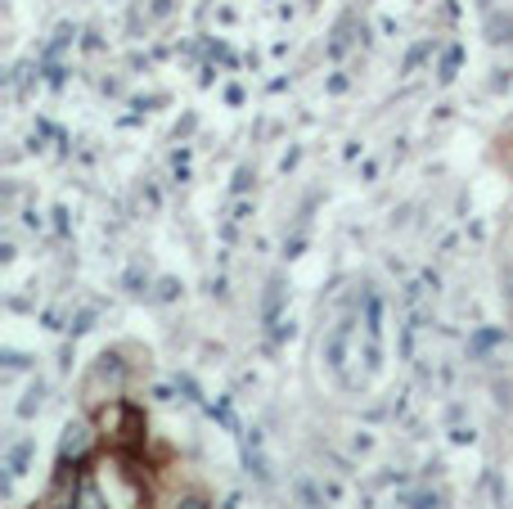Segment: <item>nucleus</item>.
Segmentation results:
<instances>
[{
    "label": "nucleus",
    "instance_id": "obj_1",
    "mask_svg": "<svg viewBox=\"0 0 513 509\" xmlns=\"http://www.w3.org/2000/svg\"><path fill=\"white\" fill-rule=\"evenodd\" d=\"M95 483H100V492H104L109 509H149V487L140 483V474L131 469L127 460H109V465H100Z\"/></svg>",
    "mask_w": 513,
    "mask_h": 509
},
{
    "label": "nucleus",
    "instance_id": "obj_2",
    "mask_svg": "<svg viewBox=\"0 0 513 509\" xmlns=\"http://www.w3.org/2000/svg\"><path fill=\"white\" fill-rule=\"evenodd\" d=\"M352 338H356V320H352V316L338 320V325L329 329V338H324V361H329V370L343 383H347V361H352Z\"/></svg>",
    "mask_w": 513,
    "mask_h": 509
},
{
    "label": "nucleus",
    "instance_id": "obj_3",
    "mask_svg": "<svg viewBox=\"0 0 513 509\" xmlns=\"http://www.w3.org/2000/svg\"><path fill=\"white\" fill-rule=\"evenodd\" d=\"M91 446H95L91 424H86V419H68V424H63V437H59V460H63V465H68V460H82Z\"/></svg>",
    "mask_w": 513,
    "mask_h": 509
},
{
    "label": "nucleus",
    "instance_id": "obj_4",
    "mask_svg": "<svg viewBox=\"0 0 513 509\" xmlns=\"http://www.w3.org/2000/svg\"><path fill=\"white\" fill-rule=\"evenodd\" d=\"M32 455H36V442H32V437H18V442L5 451V492H9V487H14L23 474H27Z\"/></svg>",
    "mask_w": 513,
    "mask_h": 509
},
{
    "label": "nucleus",
    "instance_id": "obj_5",
    "mask_svg": "<svg viewBox=\"0 0 513 509\" xmlns=\"http://www.w3.org/2000/svg\"><path fill=\"white\" fill-rule=\"evenodd\" d=\"M284 298H288V279H284V275H270V284H266V298H261V320H266V329H275V325L284 320V316H279Z\"/></svg>",
    "mask_w": 513,
    "mask_h": 509
},
{
    "label": "nucleus",
    "instance_id": "obj_6",
    "mask_svg": "<svg viewBox=\"0 0 513 509\" xmlns=\"http://www.w3.org/2000/svg\"><path fill=\"white\" fill-rule=\"evenodd\" d=\"M244 465H248V474H253L256 483H270L275 474H270V460H266V446H261V433H244Z\"/></svg>",
    "mask_w": 513,
    "mask_h": 509
},
{
    "label": "nucleus",
    "instance_id": "obj_7",
    "mask_svg": "<svg viewBox=\"0 0 513 509\" xmlns=\"http://www.w3.org/2000/svg\"><path fill=\"white\" fill-rule=\"evenodd\" d=\"M122 379H127V370H122V361L113 357V352H104L100 361H95V370H91V379H86V392L95 387V383H109L113 392L122 387Z\"/></svg>",
    "mask_w": 513,
    "mask_h": 509
},
{
    "label": "nucleus",
    "instance_id": "obj_8",
    "mask_svg": "<svg viewBox=\"0 0 513 509\" xmlns=\"http://www.w3.org/2000/svg\"><path fill=\"white\" fill-rule=\"evenodd\" d=\"M73 509H109L104 492H100V483H95V474H82V478H77V492H73Z\"/></svg>",
    "mask_w": 513,
    "mask_h": 509
},
{
    "label": "nucleus",
    "instance_id": "obj_9",
    "mask_svg": "<svg viewBox=\"0 0 513 509\" xmlns=\"http://www.w3.org/2000/svg\"><path fill=\"white\" fill-rule=\"evenodd\" d=\"M487 41H491V45L513 41V14H505V18H500V14H491V18H487Z\"/></svg>",
    "mask_w": 513,
    "mask_h": 509
},
{
    "label": "nucleus",
    "instance_id": "obj_10",
    "mask_svg": "<svg viewBox=\"0 0 513 509\" xmlns=\"http://www.w3.org/2000/svg\"><path fill=\"white\" fill-rule=\"evenodd\" d=\"M41 401H45V383L36 379L32 387H27V392H23V401H18V415H23V419H32V415L41 410Z\"/></svg>",
    "mask_w": 513,
    "mask_h": 509
},
{
    "label": "nucleus",
    "instance_id": "obj_11",
    "mask_svg": "<svg viewBox=\"0 0 513 509\" xmlns=\"http://www.w3.org/2000/svg\"><path fill=\"white\" fill-rule=\"evenodd\" d=\"M293 492H297V505H302V509H324V496L315 492V483H311V478H297V487H293Z\"/></svg>",
    "mask_w": 513,
    "mask_h": 509
},
{
    "label": "nucleus",
    "instance_id": "obj_12",
    "mask_svg": "<svg viewBox=\"0 0 513 509\" xmlns=\"http://www.w3.org/2000/svg\"><path fill=\"white\" fill-rule=\"evenodd\" d=\"M455 73H460V45H446V54H441V73H437V82L446 86V82H455Z\"/></svg>",
    "mask_w": 513,
    "mask_h": 509
},
{
    "label": "nucleus",
    "instance_id": "obj_13",
    "mask_svg": "<svg viewBox=\"0 0 513 509\" xmlns=\"http://www.w3.org/2000/svg\"><path fill=\"white\" fill-rule=\"evenodd\" d=\"M248 176H253L248 167H239V171H235V194H244V190H248Z\"/></svg>",
    "mask_w": 513,
    "mask_h": 509
},
{
    "label": "nucleus",
    "instance_id": "obj_14",
    "mask_svg": "<svg viewBox=\"0 0 513 509\" xmlns=\"http://www.w3.org/2000/svg\"><path fill=\"white\" fill-rule=\"evenodd\" d=\"M5 366H9V370H23L27 357H23V352H5Z\"/></svg>",
    "mask_w": 513,
    "mask_h": 509
},
{
    "label": "nucleus",
    "instance_id": "obj_15",
    "mask_svg": "<svg viewBox=\"0 0 513 509\" xmlns=\"http://www.w3.org/2000/svg\"><path fill=\"white\" fill-rule=\"evenodd\" d=\"M176 509H212V505H208L203 496H185V501H180V505H176Z\"/></svg>",
    "mask_w": 513,
    "mask_h": 509
},
{
    "label": "nucleus",
    "instance_id": "obj_16",
    "mask_svg": "<svg viewBox=\"0 0 513 509\" xmlns=\"http://www.w3.org/2000/svg\"><path fill=\"white\" fill-rule=\"evenodd\" d=\"M410 509H437V496H428V492H423V496H414V505Z\"/></svg>",
    "mask_w": 513,
    "mask_h": 509
}]
</instances>
